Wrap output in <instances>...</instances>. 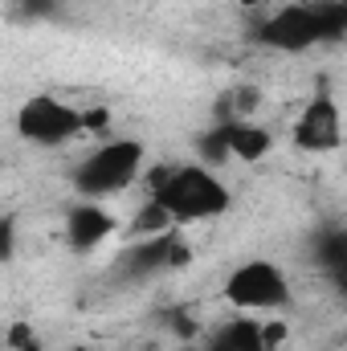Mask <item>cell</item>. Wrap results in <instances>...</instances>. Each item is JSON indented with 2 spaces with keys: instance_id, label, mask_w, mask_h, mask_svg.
Instances as JSON below:
<instances>
[{
  "instance_id": "1",
  "label": "cell",
  "mask_w": 347,
  "mask_h": 351,
  "mask_svg": "<svg viewBox=\"0 0 347 351\" xmlns=\"http://www.w3.org/2000/svg\"><path fill=\"white\" fill-rule=\"evenodd\" d=\"M152 200L172 217V225H196L225 217L233 204V192L225 180L204 168V164H180V168H160L152 180Z\"/></svg>"
},
{
  "instance_id": "2",
  "label": "cell",
  "mask_w": 347,
  "mask_h": 351,
  "mask_svg": "<svg viewBox=\"0 0 347 351\" xmlns=\"http://www.w3.org/2000/svg\"><path fill=\"white\" fill-rule=\"evenodd\" d=\"M344 4H286L278 12H270L258 25V41L282 53H302L319 41H335L344 37Z\"/></svg>"
},
{
  "instance_id": "3",
  "label": "cell",
  "mask_w": 347,
  "mask_h": 351,
  "mask_svg": "<svg viewBox=\"0 0 347 351\" xmlns=\"http://www.w3.org/2000/svg\"><path fill=\"white\" fill-rule=\"evenodd\" d=\"M143 143L139 139H110L102 147H94L86 160L74 168V192L82 200H106V196H119L127 192L139 172H143Z\"/></svg>"
},
{
  "instance_id": "4",
  "label": "cell",
  "mask_w": 347,
  "mask_h": 351,
  "mask_svg": "<svg viewBox=\"0 0 347 351\" xmlns=\"http://www.w3.org/2000/svg\"><path fill=\"white\" fill-rule=\"evenodd\" d=\"M90 123H102V114L90 119L86 110L70 106V102L58 98V94H33V98H25V102L16 106V135L29 139V143H37V147L70 143L74 135L86 131Z\"/></svg>"
},
{
  "instance_id": "5",
  "label": "cell",
  "mask_w": 347,
  "mask_h": 351,
  "mask_svg": "<svg viewBox=\"0 0 347 351\" xmlns=\"http://www.w3.org/2000/svg\"><path fill=\"white\" fill-rule=\"evenodd\" d=\"M221 298L237 311H278L290 302V282L286 274L265 258H254V262H241L237 269H229L225 286H221Z\"/></svg>"
},
{
  "instance_id": "6",
  "label": "cell",
  "mask_w": 347,
  "mask_h": 351,
  "mask_svg": "<svg viewBox=\"0 0 347 351\" xmlns=\"http://www.w3.org/2000/svg\"><path fill=\"white\" fill-rule=\"evenodd\" d=\"M339 143H344V119H339L335 98H315L294 123V147H302V152H335Z\"/></svg>"
},
{
  "instance_id": "7",
  "label": "cell",
  "mask_w": 347,
  "mask_h": 351,
  "mask_svg": "<svg viewBox=\"0 0 347 351\" xmlns=\"http://www.w3.org/2000/svg\"><path fill=\"white\" fill-rule=\"evenodd\" d=\"M115 229H119V221H115L98 200H78V204L66 213V241H70L74 254L98 250L102 241H110Z\"/></svg>"
},
{
  "instance_id": "8",
  "label": "cell",
  "mask_w": 347,
  "mask_h": 351,
  "mask_svg": "<svg viewBox=\"0 0 347 351\" xmlns=\"http://www.w3.org/2000/svg\"><path fill=\"white\" fill-rule=\"evenodd\" d=\"M225 135H229V160H246V164H258L274 152V135L250 123V119H233L225 123Z\"/></svg>"
},
{
  "instance_id": "9",
  "label": "cell",
  "mask_w": 347,
  "mask_h": 351,
  "mask_svg": "<svg viewBox=\"0 0 347 351\" xmlns=\"http://www.w3.org/2000/svg\"><path fill=\"white\" fill-rule=\"evenodd\" d=\"M172 217L156 204V200H147L139 213H135V221H131V237L135 241H143V237H160V233H172Z\"/></svg>"
},
{
  "instance_id": "10",
  "label": "cell",
  "mask_w": 347,
  "mask_h": 351,
  "mask_svg": "<svg viewBox=\"0 0 347 351\" xmlns=\"http://www.w3.org/2000/svg\"><path fill=\"white\" fill-rule=\"evenodd\" d=\"M213 351H261L258 323H254V319H237V323H229V327L221 331V339H217V348Z\"/></svg>"
},
{
  "instance_id": "11",
  "label": "cell",
  "mask_w": 347,
  "mask_h": 351,
  "mask_svg": "<svg viewBox=\"0 0 347 351\" xmlns=\"http://www.w3.org/2000/svg\"><path fill=\"white\" fill-rule=\"evenodd\" d=\"M229 160V135H225V123H217L213 131L200 135V164L204 168H217Z\"/></svg>"
},
{
  "instance_id": "12",
  "label": "cell",
  "mask_w": 347,
  "mask_h": 351,
  "mask_svg": "<svg viewBox=\"0 0 347 351\" xmlns=\"http://www.w3.org/2000/svg\"><path fill=\"white\" fill-rule=\"evenodd\" d=\"M286 339H290V327H286L282 319L258 323V343H261V351H282V348H286Z\"/></svg>"
},
{
  "instance_id": "13",
  "label": "cell",
  "mask_w": 347,
  "mask_h": 351,
  "mask_svg": "<svg viewBox=\"0 0 347 351\" xmlns=\"http://www.w3.org/2000/svg\"><path fill=\"white\" fill-rule=\"evenodd\" d=\"M12 254H16V217L4 213L0 217V262H8Z\"/></svg>"
},
{
  "instance_id": "14",
  "label": "cell",
  "mask_w": 347,
  "mask_h": 351,
  "mask_svg": "<svg viewBox=\"0 0 347 351\" xmlns=\"http://www.w3.org/2000/svg\"><path fill=\"white\" fill-rule=\"evenodd\" d=\"M188 262H192V250L172 237V241H168V269H180V265H188Z\"/></svg>"
},
{
  "instance_id": "15",
  "label": "cell",
  "mask_w": 347,
  "mask_h": 351,
  "mask_svg": "<svg viewBox=\"0 0 347 351\" xmlns=\"http://www.w3.org/2000/svg\"><path fill=\"white\" fill-rule=\"evenodd\" d=\"M25 343H37V339H33V327H29V323H12V327H8V348L16 351V348H25Z\"/></svg>"
},
{
  "instance_id": "16",
  "label": "cell",
  "mask_w": 347,
  "mask_h": 351,
  "mask_svg": "<svg viewBox=\"0 0 347 351\" xmlns=\"http://www.w3.org/2000/svg\"><path fill=\"white\" fill-rule=\"evenodd\" d=\"M233 4H241V8H261V4H274V0H233Z\"/></svg>"
},
{
  "instance_id": "17",
  "label": "cell",
  "mask_w": 347,
  "mask_h": 351,
  "mask_svg": "<svg viewBox=\"0 0 347 351\" xmlns=\"http://www.w3.org/2000/svg\"><path fill=\"white\" fill-rule=\"evenodd\" d=\"M16 351H41V343H25V348H16Z\"/></svg>"
},
{
  "instance_id": "18",
  "label": "cell",
  "mask_w": 347,
  "mask_h": 351,
  "mask_svg": "<svg viewBox=\"0 0 347 351\" xmlns=\"http://www.w3.org/2000/svg\"><path fill=\"white\" fill-rule=\"evenodd\" d=\"M180 351H200V348H180Z\"/></svg>"
}]
</instances>
